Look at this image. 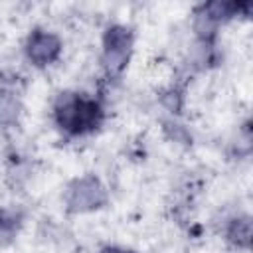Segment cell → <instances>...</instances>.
<instances>
[{"label": "cell", "instance_id": "6da1fadb", "mask_svg": "<svg viewBox=\"0 0 253 253\" xmlns=\"http://www.w3.org/2000/svg\"><path fill=\"white\" fill-rule=\"evenodd\" d=\"M53 117L61 130L69 134H85L95 130L103 121L101 105L85 95L65 91L59 93L53 105Z\"/></svg>", "mask_w": 253, "mask_h": 253}, {"label": "cell", "instance_id": "7a4b0ae2", "mask_svg": "<svg viewBox=\"0 0 253 253\" xmlns=\"http://www.w3.org/2000/svg\"><path fill=\"white\" fill-rule=\"evenodd\" d=\"M65 204L71 211H93L107 204V190L95 176H83L67 186Z\"/></svg>", "mask_w": 253, "mask_h": 253}, {"label": "cell", "instance_id": "3957f363", "mask_svg": "<svg viewBox=\"0 0 253 253\" xmlns=\"http://www.w3.org/2000/svg\"><path fill=\"white\" fill-rule=\"evenodd\" d=\"M132 51V32L126 26H111L103 38V63L109 73H121Z\"/></svg>", "mask_w": 253, "mask_h": 253}, {"label": "cell", "instance_id": "277c9868", "mask_svg": "<svg viewBox=\"0 0 253 253\" xmlns=\"http://www.w3.org/2000/svg\"><path fill=\"white\" fill-rule=\"evenodd\" d=\"M61 53V40L45 30H34L26 40V55L28 59L38 65L45 67L53 63Z\"/></svg>", "mask_w": 253, "mask_h": 253}, {"label": "cell", "instance_id": "5b68a950", "mask_svg": "<svg viewBox=\"0 0 253 253\" xmlns=\"http://www.w3.org/2000/svg\"><path fill=\"white\" fill-rule=\"evenodd\" d=\"M251 219L247 215H241V217H235L229 227H227V239L235 245V247H241V249H247L251 245Z\"/></svg>", "mask_w": 253, "mask_h": 253}, {"label": "cell", "instance_id": "8992f818", "mask_svg": "<svg viewBox=\"0 0 253 253\" xmlns=\"http://www.w3.org/2000/svg\"><path fill=\"white\" fill-rule=\"evenodd\" d=\"M22 225V215L14 210H0V249L10 245Z\"/></svg>", "mask_w": 253, "mask_h": 253}, {"label": "cell", "instance_id": "52a82bcc", "mask_svg": "<svg viewBox=\"0 0 253 253\" xmlns=\"http://www.w3.org/2000/svg\"><path fill=\"white\" fill-rule=\"evenodd\" d=\"M18 111H20V105L16 97L8 91H0V123L2 125L14 123L18 119Z\"/></svg>", "mask_w": 253, "mask_h": 253}, {"label": "cell", "instance_id": "ba28073f", "mask_svg": "<svg viewBox=\"0 0 253 253\" xmlns=\"http://www.w3.org/2000/svg\"><path fill=\"white\" fill-rule=\"evenodd\" d=\"M101 253H132V251H126V249H117V247H109V249H103Z\"/></svg>", "mask_w": 253, "mask_h": 253}]
</instances>
